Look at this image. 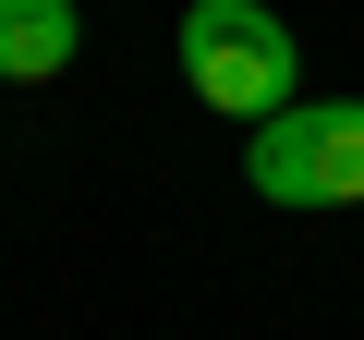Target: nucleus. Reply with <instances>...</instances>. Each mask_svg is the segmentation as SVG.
Here are the masks:
<instances>
[{
    "mask_svg": "<svg viewBox=\"0 0 364 340\" xmlns=\"http://www.w3.org/2000/svg\"><path fill=\"white\" fill-rule=\"evenodd\" d=\"M243 183L267 207H364V97H291L279 122H255Z\"/></svg>",
    "mask_w": 364,
    "mask_h": 340,
    "instance_id": "obj_2",
    "label": "nucleus"
},
{
    "mask_svg": "<svg viewBox=\"0 0 364 340\" xmlns=\"http://www.w3.org/2000/svg\"><path fill=\"white\" fill-rule=\"evenodd\" d=\"M73 49H85L73 0H0V85H49V73H73Z\"/></svg>",
    "mask_w": 364,
    "mask_h": 340,
    "instance_id": "obj_3",
    "label": "nucleus"
},
{
    "mask_svg": "<svg viewBox=\"0 0 364 340\" xmlns=\"http://www.w3.org/2000/svg\"><path fill=\"white\" fill-rule=\"evenodd\" d=\"M182 85H195L219 122H279L304 97V37L267 13V0H182Z\"/></svg>",
    "mask_w": 364,
    "mask_h": 340,
    "instance_id": "obj_1",
    "label": "nucleus"
}]
</instances>
